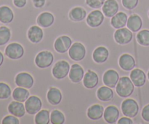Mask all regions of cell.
I'll list each match as a JSON object with an SVG mask.
<instances>
[{"instance_id":"cell-36","label":"cell","mask_w":149,"mask_h":124,"mask_svg":"<svg viewBox=\"0 0 149 124\" xmlns=\"http://www.w3.org/2000/svg\"><path fill=\"white\" fill-rule=\"evenodd\" d=\"M106 0H85L86 4L91 8L99 9L103 7Z\"/></svg>"},{"instance_id":"cell-5","label":"cell","mask_w":149,"mask_h":124,"mask_svg":"<svg viewBox=\"0 0 149 124\" xmlns=\"http://www.w3.org/2000/svg\"><path fill=\"white\" fill-rule=\"evenodd\" d=\"M68 55L74 61H81L86 55L85 47L81 42H74L68 50Z\"/></svg>"},{"instance_id":"cell-10","label":"cell","mask_w":149,"mask_h":124,"mask_svg":"<svg viewBox=\"0 0 149 124\" xmlns=\"http://www.w3.org/2000/svg\"><path fill=\"white\" fill-rule=\"evenodd\" d=\"M72 45V40L66 35L59 36L54 43L55 50L59 53H65Z\"/></svg>"},{"instance_id":"cell-6","label":"cell","mask_w":149,"mask_h":124,"mask_svg":"<svg viewBox=\"0 0 149 124\" xmlns=\"http://www.w3.org/2000/svg\"><path fill=\"white\" fill-rule=\"evenodd\" d=\"M5 55L10 59H20L24 55V48L20 44L13 42L6 47Z\"/></svg>"},{"instance_id":"cell-2","label":"cell","mask_w":149,"mask_h":124,"mask_svg":"<svg viewBox=\"0 0 149 124\" xmlns=\"http://www.w3.org/2000/svg\"><path fill=\"white\" fill-rule=\"evenodd\" d=\"M121 108L123 115L129 118H135L139 112L138 102L132 99H125L122 103Z\"/></svg>"},{"instance_id":"cell-37","label":"cell","mask_w":149,"mask_h":124,"mask_svg":"<svg viewBox=\"0 0 149 124\" xmlns=\"http://www.w3.org/2000/svg\"><path fill=\"white\" fill-rule=\"evenodd\" d=\"M122 5L127 10H133L138 6L139 0H122Z\"/></svg>"},{"instance_id":"cell-18","label":"cell","mask_w":149,"mask_h":124,"mask_svg":"<svg viewBox=\"0 0 149 124\" xmlns=\"http://www.w3.org/2000/svg\"><path fill=\"white\" fill-rule=\"evenodd\" d=\"M84 76V71L82 67L79 64H74L71 67L69 71V78L71 82L79 83L83 80Z\"/></svg>"},{"instance_id":"cell-22","label":"cell","mask_w":149,"mask_h":124,"mask_svg":"<svg viewBox=\"0 0 149 124\" xmlns=\"http://www.w3.org/2000/svg\"><path fill=\"white\" fill-rule=\"evenodd\" d=\"M109 56V51L106 48L100 46L96 48L93 53V58L97 64H103L106 62Z\"/></svg>"},{"instance_id":"cell-14","label":"cell","mask_w":149,"mask_h":124,"mask_svg":"<svg viewBox=\"0 0 149 124\" xmlns=\"http://www.w3.org/2000/svg\"><path fill=\"white\" fill-rule=\"evenodd\" d=\"M119 117V110L116 106L110 105L105 109L103 112V118L108 123H116Z\"/></svg>"},{"instance_id":"cell-32","label":"cell","mask_w":149,"mask_h":124,"mask_svg":"<svg viewBox=\"0 0 149 124\" xmlns=\"http://www.w3.org/2000/svg\"><path fill=\"white\" fill-rule=\"evenodd\" d=\"M50 122L52 124H63L65 123V116L61 111L54 109L50 114Z\"/></svg>"},{"instance_id":"cell-30","label":"cell","mask_w":149,"mask_h":124,"mask_svg":"<svg viewBox=\"0 0 149 124\" xmlns=\"http://www.w3.org/2000/svg\"><path fill=\"white\" fill-rule=\"evenodd\" d=\"M30 96V93L25 88L17 87L13 92V98L14 100L20 102H25Z\"/></svg>"},{"instance_id":"cell-31","label":"cell","mask_w":149,"mask_h":124,"mask_svg":"<svg viewBox=\"0 0 149 124\" xmlns=\"http://www.w3.org/2000/svg\"><path fill=\"white\" fill-rule=\"evenodd\" d=\"M35 123L36 124H48L50 122V114L47 109H41L36 114Z\"/></svg>"},{"instance_id":"cell-1","label":"cell","mask_w":149,"mask_h":124,"mask_svg":"<svg viewBox=\"0 0 149 124\" xmlns=\"http://www.w3.org/2000/svg\"><path fill=\"white\" fill-rule=\"evenodd\" d=\"M135 85L130 78L124 76L119 78V82L116 86V91L118 96L122 98H127L133 93Z\"/></svg>"},{"instance_id":"cell-16","label":"cell","mask_w":149,"mask_h":124,"mask_svg":"<svg viewBox=\"0 0 149 124\" xmlns=\"http://www.w3.org/2000/svg\"><path fill=\"white\" fill-rule=\"evenodd\" d=\"M99 83L98 75L94 71L89 69L88 71L84 74V78H83V84L84 87L87 89H93Z\"/></svg>"},{"instance_id":"cell-35","label":"cell","mask_w":149,"mask_h":124,"mask_svg":"<svg viewBox=\"0 0 149 124\" xmlns=\"http://www.w3.org/2000/svg\"><path fill=\"white\" fill-rule=\"evenodd\" d=\"M12 90L10 86L4 83H0V99H7L11 96Z\"/></svg>"},{"instance_id":"cell-9","label":"cell","mask_w":149,"mask_h":124,"mask_svg":"<svg viewBox=\"0 0 149 124\" xmlns=\"http://www.w3.org/2000/svg\"><path fill=\"white\" fill-rule=\"evenodd\" d=\"M15 84L19 87L30 89L33 87L34 80L31 74L27 72H20L16 75L15 79Z\"/></svg>"},{"instance_id":"cell-15","label":"cell","mask_w":149,"mask_h":124,"mask_svg":"<svg viewBox=\"0 0 149 124\" xmlns=\"http://www.w3.org/2000/svg\"><path fill=\"white\" fill-rule=\"evenodd\" d=\"M131 80L136 87H142L146 81V75L141 69H133L130 74Z\"/></svg>"},{"instance_id":"cell-28","label":"cell","mask_w":149,"mask_h":124,"mask_svg":"<svg viewBox=\"0 0 149 124\" xmlns=\"http://www.w3.org/2000/svg\"><path fill=\"white\" fill-rule=\"evenodd\" d=\"M87 17V11L81 7H75L69 12V18L72 21L79 22Z\"/></svg>"},{"instance_id":"cell-11","label":"cell","mask_w":149,"mask_h":124,"mask_svg":"<svg viewBox=\"0 0 149 124\" xmlns=\"http://www.w3.org/2000/svg\"><path fill=\"white\" fill-rule=\"evenodd\" d=\"M104 21V14L99 10L92 11L87 17V23L89 26L97 28Z\"/></svg>"},{"instance_id":"cell-44","label":"cell","mask_w":149,"mask_h":124,"mask_svg":"<svg viewBox=\"0 0 149 124\" xmlns=\"http://www.w3.org/2000/svg\"><path fill=\"white\" fill-rule=\"evenodd\" d=\"M148 80H149V71H148Z\"/></svg>"},{"instance_id":"cell-38","label":"cell","mask_w":149,"mask_h":124,"mask_svg":"<svg viewBox=\"0 0 149 124\" xmlns=\"http://www.w3.org/2000/svg\"><path fill=\"white\" fill-rule=\"evenodd\" d=\"M2 124H19L20 121H19L17 117L15 116V115H7V116L4 117L3 118L2 121H1Z\"/></svg>"},{"instance_id":"cell-29","label":"cell","mask_w":149,"mask_h":124,"mask_svg":"<svg viewBox=\"0 0 149 124\" xmlns=\"http://www.w3.org/2000/svg\"><path fill=\"white\" fill-rule=\"evenodd\" d=\"M14 19V13L8 6L0 7V22L2 23H10Z\"/></svg>"},{"instance_id":"cell-3","label":"cell","mask_w":149,"mask_h":124,"mask_svg":"<svg viewBox=\"0 0 149 124\" xmlns=\"http://www.w3.org/2000/svg\"><path fill=\"white\" fill-rule=\"evenodd\" d=\"M70 69L71 67L69 63L64 60H61L54 65L52 70V75L57 80H62L69 74Z\"/></svg>"},{"instance_id":"cell-4","label":"cell","mask_w":149,"mask_h":124,"mask_svg":"<svg viewBox=\"0 0 149 124\" xmlns=\"http://www.w3.org/2000/svg\"><path fill=\"white\" fill-rule=\"evenodd\" d=\"M54 61V55L50 51L42 50L36 55L35 64L40 69H45L50 67Z\"/></svg>"},{"instance_id":"cell-40","label":"cell","mask_w":149,"mask_h":124,"mask_svg":"<svg viewBox=\"0 0 149 124\" xmlns=\"http://www.w3.org/2000/svg\"><path fill=\"white\" fill-rule=\"evenodd\" d=\"M27 0H13V4L17 8H23L26 6Z\"/></svg>"},{"instance_id":"cell-27","label":"cell","mask_w":149,"mask_h":124,"mask_svg":"<svg viewBox=\"0 0 149 124\" xmlns=\"http://www.w3.org/2000/svg\"><path fill=\"white\" fill-rule=\"evenodd\" d=\"M113 91L111 88L102 86L97 90V97L102 102H110L113 98Z\"/></svg>"},{"instance_id":"cell-43","label":"cell","mask_w":149,"mask_h":124,"mask_svg":"<svg viewBox=\"0 0 149 124\" xmlns=\"http://www.w3.org/2000/svg\"><path fill=\"white\" fill-rule=\"evenodd\" d=\"M3 62H4V55H3L2 53L0 51V67L2 65Z\"/></svg>"},{"instance_id":"cell-45","label":"cell","mask_w":149,"mask_h":124,"mask_svg":"<svg viewBox=\"0 0 149 124\" xmlns=\"http://www.w3.org/2000/svg\"><path fill=\"white\" fill-rule=\"evenodd\" d=\"M148 17H149V11H148Z\"/></svg>"},{"instance_id":"cell-24","label":"cell","mask_w":149,"mask_h":124,"mask_svg":"<svg viewBox=\"0 0 149 124\" xmlns=\"http://www.w3.org/2000/svg\"><path fill=\"white\" fill-rule=\"evenodd\" d=\"M47 99L48 102L52 105H58L61 102L63 95L61 90L55 87H52L49 89L47 94Z\"/></svg>"},{"instance_id":"cell-42","label":"cell","mask_w":149,"mask_h":124,"mask_svg":"<svg viewBox=\"0 0 149 124\" xmlns=\"http://www.w3.org/2000/svg\"><path fill=\"white\" fill-rule=\"evenodd\" d=\"M32 1L36 8H42L46 4V0H32Z\"/></svg>"},{"instance_id":"cell-26","label":"cell","mask_w":149,"mask_h":124,"mask_svg":"<svg viewBox=\"0 0 149 124\" xmlns=\"http://www.w3.org/2000/svg\"><path fill=\"white\" fill-rule=\"evenodd\" d=\"M104 108L102 105L93 104L88 108L87 115L90 120H98L103 116Z\"/></svg>"},{"instance_id":"cell-34","label":"cell","mask_w":149,"mask_h":124,"mask_svg":"<svg viewBox=\"0 0 149 124\" xmlns=\"http://www.w3.org/2000/svg\"><path fill=\"white\" fill-rule=\"evenodd\" d=\"M137 41L142 46H149V30L144 29L138 33Z\"/></svg>"},{"instance_id":"cell-25","label":"cell","mask_w":149,"mask_h":124,"mask_svg":"<svg viewBox=\"0 0 149 124\" xmlns=\"http://www.w3.org/2000/svg\"><path fill=\"white\" fill-rule=\"evenodd\" d=\"M127 26L132 32H138L142 28L143 20L138 15L132 14L128 18Z\"/></svg>"},{"instance_id":"cell-7","label":"cell","mask_w":149,"mask_h":124,"mask_svg":"<svg viewBox=\"0 0 149 124\" xmlns=\"http://www.w3.org/2000/svg\"><path fill=\"white\" fill-rule=\"evenodd\" d=\"M114 39L119 45H127L132 40L133 34L128 28H121L117 29L114 33Z\"/></svg>"},{"instance_id":"cell-23","label":"cell","mask_w":149,"mask_h":124,"mask_svg":"<svg viewBox=\"0 0 149 124\" xmlns=\"http://www.w3.org/2000/svg\"><path fill=\"white\" fill-rule=\"evenodd\" d=\"M127 19V15L126 13L124 12H119L111 18V24L114 29H121L126 26Z\"/></svg>"},{"instance_id":"cell-33","label":"cell","mask_w":149,"mask_h":124,"mask_svg":"<svg viewBox=\"0 0 149 124\" xmlns=\"http://www.w3.org/2000/svg\"><path fill=\"white\" fill-rule=\"evenodd\" d=\"M11 38V32L6 26L0 27V46L6 45Z\"/></svg>"},{"instance_id":"cell-13","label":"cell","mask_w":149,"mask_h":124,"mask_svg":"<svg viewBox=\"0 0 149 124\" xmlns=\"http://www.w3.org/2000/svg\"><path fill=\"white\" fill-rule=\"evenodd\" d=\"M119 6L116 0H106L102 7L104 15L107 18H112L119 11Z\"/></svg>"},{"instance_id":"cell-8","label":"cell","mask_w":149,"mask_h":124,"mask_svg":"<svg viewBox=\"0 0 149 124\" xmlns=\"http://www.w3.org/2000/svg\"><path fill=\"white\" fill-rule=\"evenodd\" d=\"M42 106V100L36 96H29V99L25 102V108L29 115H36L41 110Z\"/></svg>"},{"instance_id":"cell-17","label":"cell","mask_w":149,"mask_h":124,"mask_svg":"<svg viewBox=\"0 0 149 124\" xmlns=\"http://www.w3.org/2000/svg\"><path fill=\"white\" fill-rule=\"evenodd\" d=\"M119 67L125 71H132L135 68L136 63L133 56L127 53L122 54L119 59Z\"/></svg>"},{"instance_id":"cell-19","label":"cell","mask_w":149,"mask_h":124,"mask_svg":"<svg viewBox=\"0 0 149 124\" xmlns=\"http://www.w3.org/2000/svg\"><path fill=\"white\" fill-rule=\"evenodd\" d=\"M27 36L29 40L32 43H39L43 39V30L39 26H32L29 28V31H28Z\"/></svg>"},{"instance_id":"cell-39","label":"cell","mask_w":149,"mask_h":124,"mask_svg":"<svg viewBox=\"0 0 149 124\" xmlns=\"http://www.w3.org/2000/svg\"><path fill=\"white\" fill-rule=\"evenodd\" d=\"M143 119L146 122H149V104H147L143 109L142 112H141Z\"/></svg>"},{"instance_id":"cell-20","label":"cell","mask_w":149,"mask_h":124,"mask_svg":"<svg viewBox=\"0 0 149 124\" xmlns=\"http://www.w3.org/2000/svg\"><path fill=\"white\" fill-rule=\"evenodd\" d=\"M26 108L23 102L13 101L8 105V112L17 118H22L26 113Z\"/></svg>"},{"instance_id":"cell-12","label":"cell","mask_w":149,"mask_h":124,"mask_svg":"<svg viewBox=\"0 0 149 124\" xmlns=\"http://www.w3.org/2000/svg\"><path fill=\"white\" fill-rule=\"evenodd\" d=\"M119 80V73L114 69H109L103 76V82L105 85L111 88H116Z\"/></svg>"},{"instance_id":"cell-21","label":"cell","mask_w":149,"mask_h":124,"mask_svg":"<svg viewBox=\"0 0 149 124\" xmlns=\"http://www.w3.org/2000/svg\"><path fill=\"white\" fill-rule=\"evenodd\" d=\"M55 21V17L49 12H44L39 15L36 19V23L40 27L49 28Z\"/></svg>"},{"instance_id":"cell-41","label":"cell","mask_w":149,"mask_h":124,"mask_svg":"<svg viewBox=\"0 0 149 124\" xmlns=\"http://www.w3.org/2000/svg\"><path fill=\"white\" fill-rule=\"evenodd\" d=\"M117 123L119 124H132L133 123V121L132 120L131 118L125 116L120 118V119L117 121Z\"/></svg>"}]
</instances>
